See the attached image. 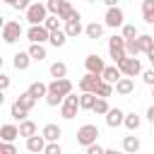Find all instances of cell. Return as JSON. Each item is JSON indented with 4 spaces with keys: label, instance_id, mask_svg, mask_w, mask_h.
Instances as JSON below:
<instances>
[{
    "label": "cell",
    "instance_id": "9",
    "mask_svg": "<svg viewBox=\"0 0 154 154\" xmlns=\"http://www.w3.org/2000/svg\"><path fill=\"white\" fill-rule=\"evenodd\" d=\"M84 67H87V72L101 75V72H103V67H106V63H103V58H99L96 53H89V55L84 58Z\"/></svg>",
    "mask_w": 154,
    "mask_h": 154
},
{
    "label": "cell",
    "instance_id": "1",
    "mask_svg": "<svg viewBox=\"0 0 154 154\" xmlns=\"http://www.w3.org/2000/svg\"><path fill=\"white\" fill-rule=\"evenodd\" d=\"M72 91V82L67 77H53V82L48 84V94H46V103L48 106H60L63 99Z\"/></svg>",
    "mask_w": 154,
    "mask_h": 154
},
{
    "label": "cell",
    "instance_id": "50",
    "mask_svg": "<svg viewBox=\"0 0 154 154\" xmlns=\"http://www.w3.org/2000/svg\"><path fill=\"white\" fill-rule=\"evenodd\" d=\"M149 58V63H152V67H154V55H147Z\"/></svg>",
    "mask_w": 154,
    "mask_h": 154
},
{
    "label": "cell",
    "instance_id": "29",
    "mask_svg": "<svg viewBox=\"0 0 154 154\" xmlns=\"http://www.w3.org/2000/svg\"><path fill=\"white\" fill-rule=\"evenodd\" d=\"M10 116H12L14 120H24V118L29 116V111H26V108H24V106L14 99V103H12V108H10Z\"/></svg>",
    "mask_w": 154,
    "mask_h": 154
},
{
    "label": "cell",
    "instance_id": "32",
    "mask_svg": "<svg viewBox=\"0 0 154 154\" xmlns=\"http://www.w3.org/2000/svg\"><path fill=\"white\" fill-rule=\"evenodd\" d=\"M17 101H19V103H22V106H24L26 111H31V108L36 106V99H34V96L29 94V89H26L24 94H19V96H17Z\"/></svg>",
    "mask_w": 154,
    "mask_h": 154
},
{
    "label": "cell",
    "instance_id": "53",
    "mask_svg": "<svg viewBox=\"0 0 154 154\" xmlns=\"http://www.w3.org/2000/svg\"><path fill=\"white\" fill-rule=\"evenodd\" d=\"M87 2H96V0H87Z\"/></svg>",
    "mask_w": 154,
    "mask_h": 154
},
{
    "label": "cell",
    "instance_id": "27",
    "mask_svg": "<svg viewBox=\"0 0 154 154\" xmlns=\"http://www.w3.org/2000/svg\"><path fill=\"white\" fill-rule=\"evenodd\" d=\"M29 55H31V60H46V48H43V43H31L29 46Z\"/></svg>",
    "mask_w": 154,
    "mask_h": 154
},
{
    "label": "cell",
    "instance_id": "51",
    "mask_svg": "<svg viewBox=\"0 0 154 154\" xmlns=\"http://www.w3.org/2000/svg\"><path fill=\"white\" fill-rule=\"evenodd\" d=\"M5 2H7V5H12V2H14V0H5Z\"/></svg>",
    "mask_w": 154,
    "mask_h": 154
},
{
    "label": "cell",
    "instance_id": "4",
    "mask_svg": "<svg viewBox=\"0 0 154 154\" xmlns=\"http://www.w3.org/2000/svg\"><path fill=\"white\" fill-rule=\"evenodd\" d=\"M96 137H99V128H96L94 123H84V125L77 130V144H82V147L96 142Z\"/></svg>",
    "mask_w": 154,
    "mask_h": 154
},
{
    "label": "cell",
    "instance_id": "42",
    "mask_svg": "<svg viewBox=\"0 0 154 154\" xmlns=\"http://www.w3.org/2000/svg\"><path fill=\"white\" fill-rule=\"evenodd\" d=\"M84 149H87V154H103V152H106V149H103L101 144H96V142H91V144H87Z\"/></svg>",
    "mask_w": 154,
    "mask_h": 154
},
{
    "label": "cell",
    "instance_id": "47",
    "mask_svg": "<svg viewBox=\"0 0 154 154\" xmlns=\"http://www.w3.org/2000/svg\"><path fill=\"white\" fill-rule=\"evenodd\" d=\"M101 2H106L108 7H113V5H118V0H101Z\"/></svg>",
    "mask_w": 154,
    "mask_h": 154
},
{
    "label": "cell",
    "instance_id": "54",
    "mask_svg": "<svg viewBox=\"0 0 154 154\" xmlns=\"http://www.w3.org/2000/svg\"><path fill=\"white\" fill-rule=\"evenodd\" d=\"M152 96H154V87H152Z\"/></svg>",
    "mask_w": 154,
    "mask_h": 154
},
{
    "label": "cell",
    "instance_id": "8",
    "mask_svg": "<svg viewBox=\"0 0 154 154\" xmlns=\"http://www.w3.org/2000/svg\"><path fill=\"white\" fill-rule=\"evenodd\" d=\"M125 24V14H123V10L118 7V5H113V7H108V12H106V26H123Z\"/></svg>",
    "mask_w": 154,
    "mask_h": 154
},
{
    "label": "cell",
    "instance_id": "39",
    "mask_svg": "<svg viewBox=\"0 0 154 154\" xmlns=\"http://www.w3.org/2000/svg\"><path fill=\"white\" fill-rule=\"evenodd\" d=\"M123 36H125V38H135V36H137L135 24H123Z\"/></svg>",
    "mask_w": 154,
    "mask_h": 154
},
{
    "label": "cell",
    "instance_id": "55",
    "mask_svg": "<svg viewBox=\"0 0 154 154\" xmlns=\"http://www.w3.org/2000/svg\"><path fill=\"white\" fill-rule=\"evenodd\" d=\"M152 24H154V19H152Z\"/></svg>",
    "mask_w": 154,
    "mask_h": 154
},
{
    "label": "cell",
    "instance_id": "15",
    "mask_svg": "<svg viewBox=\"0 0 154 154\" xmlns=\"http://www.w3.org/2000/svg\"><path fill=\"white\" fill-rule=\"evenodd\" d=\"M12 65H14V70H26V67L31 65V55H29V51H19V53H14Z\"/></svg>",
    "mask_w": 154,
    "mask_h": 154
},
{
    "label": "cell",
    "instance_id": "30",
    "mask_svg": "<svg viewBox=\"0 0 154 154\" xmlns=\"http://www.w3.org/2000/svg\"><path fill=\"white\" fill-rule=\"evenodd\" d=\"M108 101H106V96H96V101H94V106H91V111L94 113H99V116H106L108 113Z\"/></svg>",
    "mask_w": 154,
    "mask_h": 154
},
{
    "label": "cell",
    "instance_id": "10",
    "mask_svg": "<svg viewBox=\"0 0 154 154\" xmlns=\"http://www.w3.org/2000/svg\"><path fill=\"white\" fill-rule=\"evenodd\" d=\"M101 79H103L101 75L87 72V75L79 79V91H94V94H96V87H99V82H101Z\"/></svg>",
    "mask_w": 154,
    "mask_h": 154
},
{
    "label": "cell",
    "instance_id": "46",
    "mask_svg": "<svg viewBox=\"0 0 154 154\" xmlns=\"http://www.w3.org/2000/svg\"><path fill=\"white\" fill-rule=\"evenodd\" d=\"M147 118H149V123H154V106L147 108Z\"/></svg>",
    "mask_w": 154,
    "mask_h": 154
},
{
    "label": "cell",
    "instance_id": "33",
    "mask_svg": "<svg viewBox=\"0 0 154 154\" xmlns=\"http://www.w3.org/2000/svg\"><path fill=\"white\" fill-rule=\"evenodd\" d=\"M108 53H111V58H113V63H116V65H118V63H120V60L128 55L123 46H108Z\"/></svg>",
    "mask_w": 154,
    "mask_h": 154
},
{
    "label": "cell",
    "instance_id": "18",
    "mask_svg": "<svg viewBox=\"0 0 154 154\" xmlns=\"http://www.w3.org/2000/svg\"><path fill=\"white\" fill-rule=\"evenodd\" d=\"M65 41H67L65 29H53V31H51V36H48V43H51V46H55V48H63V46H65Z\"/></svg>",
    "mask_w": 154,
    "mask_h": 154
},
{
    "label": "cell",
    "instance_id": "7",
    "mask_svg": "<svg viewBox=\"0 0 154 154\" xmlns=\"http://www.w3.org/2000/svg\"><path fill=\"white\" fill-rule=\"evenodd\" d=\"M48 36H51V31H48L43 24H31V26L26 29V38H29L31 43H46Z\"/></svg>",
    "mask_w": 154,
    "mask_h": 154
},
{
    "label": "cell",
    "instance_id": "13",
    "mask_svg": "<svg viewBox=\"0 0 154 154\" xmlns=\"http://www.w3.org/2000/svg\"><path fill=\"white\" fill-rule=\"evenodd\" d=\"M123 120H125V113L120 108H108V113H106V125L108 128H120Z\"/></svg>",
    "mask_w": 154,
    "mask_h": 154
},
{
    "label": "cell",
    "instance_id": "34",
    "mask_svg": "<svg viewBox=\"0 0 154 154\" xmlns=\"http://www.w3.org/2000/svg\"><path fill=\"white\" fill-rule=\"evenodd\" d=\"M111 94H113V84H111V82H106V79H101V82H99V87H96V96H106V99H108Z\"/></svg>",
    "mask_w": 154,
    "mask_h": 154
},
{
    "label": "cell",
    "instance_id": "23",
    "mask_svg": "<svg viewBox=\"0 0 154 154\" xmlns=\"http://www.w3.org/2000/svg\"><path fill=\"white\" fill-rule=\"evenodd\" d=\"M19 135L26 140V137H31V135H36V123L34 120H29V118H24V120H19Z\"/></svg>",
    "mask_w": 154,
    "mask_h": 154
},
{
    "label": "cell",
    "instance_id": "17",
    "mask_svg": "<svg viewBox=\"0 0 154 154\" xmlns=\"http://www.w3.org/2000/svg\"><path fill=\"white\" fill-rule=\"evenodd\" d=\"M82 31H84V26H82V19H72V22H65V34H67V38H77Z\"/></svg>",
    "mask_w": 154,
    "mask_h": 154
},
{
    "label": "cell",
    "instance_id": "28",
    "mask_svg": "<svg viewBox=\"0 0 154 154\" xmlns=\"http://www.w3.org/2000/svg\"><path fill=\"white\" fill-rule=\"evenodd\" d=\"M94 101H96V94H94V91H82V96H79V108L91 111Z\"/></svg>",
    "mask_w": 154,
    "mask_h": 154
},
{
    "label": "cell",
    "instance_id": "41",
    "mask_svg": "<svg viewBox=\"0 0 154 154\" xmlns=\"http://www.w3.org/2000/svg\"><path fill=\"white\" fill-rule=\"evenodd\" d=\"M60 5H63V0H46V7H48V12H51V14H58Z\"/></svg>",
    "mask_w": 154,
    "mask_h": 154
},
{
    "label": "cell",
    "instance_id": "6",
    "mask_svg": "<svg viewBox=\"0 0 154 154\" xmlns=\"http://www.w3.org/2000/svg\"><path fill=\"white\" fill-rule=\"evenodd\" d=\"M0 34H2V41L5 43H14L22 36V24L19 22H5V26L0 29Z\"/></svg>",
    "mask_w": 154,
    "mask_h": 154
},
{
    "label": "cell",
    "instance_id": "37",
    "mask_svg": "<svg viewBox=\"0 0 154 154\" xmlns=\"http://www.w3.org/2000/svg\"><path fill=\"white\" fill-rule=\"evenodd\" d=\"M51 75H53V77H65V75H67V65L60 63V60L53 63V65H51Z\"/></svg>",
    "mask_w": 154,
    "mask_h": 154
},
{
    "label": "cell",
    "instance_id": "2",
    "mask_svg": "<svg viewBox=\"0 0 154 154\" xmlns=\"http://www.w3.org/2000/svg\"><path fill=\"white\" fill-rule=\"evenodd\" d=\"M77 111H79V96L70 91V94L63 99V103H60V116H63L65 120H72V118L77 116Z\"/></svg>",
    "mask_w": 154,
    "mask_h": 154
},
{
    "label": "cell",
    "instance_id": "21",
    "mask_svg": "<svg viewBox=\"0 0 154 154\" xmlns=\"http://www.w3.org/2000/svg\"><path fill=\"white\" fill-rule=\"evenodd\" d=\"M29 94L38 101V99H46V94H48V84H43V82H31L29 84Z\"/></svg>",
    "mask_w": 154,
    "mask_h": 154
},
{
    "label": "cell",
    "instance_id": "38",
    "mask_svg": "<svg viewBox=\"0 0 154 154\" xmlns=\"http://www.w3.org/2000/svg\"><path fill=\"white\" fill-rule=\"evenodd\" d=\"M17 152V147H14V142H7V140H0V154H14Z\"/></svg>",
    "mask_w": 154,
    "mask_h": 154
},
{
    "label": "cell",
    "instance_id": "16",
    "mask_svg": "<svg viewBox=\"0 0 154 154\" xmlns=\"http://www.w3.org/2000/svg\"><path fill=\"white\" fill-rule=\"evenodd\" d=\"M101 77H103L106 82L116 84V82L123 77V72H120V67H118V65H106V67H103V72H101Z\"/></svg>",
    "mask_w": 154,
    "mask_h": 154
},
{
    "label": "cell",
    "instance_id": "35",
    "mask_svg": "<svg viewBox=\"0 0 154 154\" xmlns=\"http://www.w3.org/2000/svg\"><path fill=\"white\" fill-rule=\"evenodd\" d=\"M43 26H46L48 31H53V29H60V17H58V14H48V17L43 19Z\"/></svg>",
    "mask_w": 154,
    "mask_h": 154
},
{
    "label": "cell",
    "instance_id": "48",
    "mask_svg": "<svg viewBox=\"0 0 154 154\" xmlns=\"http://www.w3.org/2000/svg\"><path fill=\"white\" fill-rule=\"evenodd\" d=\"M5 103V89H0V106Z\"/></svg>",
    "mask_w": 154,
    "mask_h": 154
},
{
    "label": "cell",
    "instance_id": "12",
    "mask_svg": "<svg viewBox=\"0 0 154 154\" xmlns=\"http://www.w3.org/2000/svg\"><path fill=\"white\" fill-rule=\"evenodd\" d=\"M58 17L63 19V22H72V19H82V14L67 2V0H63V5H60V10H58Z\"/></svg>",
    "mask_w": 154,
    "mask_h": 154
},
{
    "label": "cell",
    "instance_id": "26",
    "mask_svg": "<svg viewBox=\"0 0 154 154\" xmlns=\"http://www.w3.org/2000/svg\"><path fill=\"white\" fill-rule=\"evenodd\" d=\"M123 149L130 152V154L140 152V140H137L135 135H125V137H123Z\"/></svg>",
    "mask_w": 154,
    "mask_h": 154
},
{
    "label": "cell",
    "instance_id": "19",
    "mask_svg": "<svg viewBox=\"0 0 154 154\" xmlns=\"http://www.w3.org/2000/svg\"><path fill=\"white\" fill-rule=\"evenodd\" d=\"M19 137V128L17 125H12V123H7V125H2L0 128V140H7V142H14Z\"/></svg>",
    "mask_w": 154,
    "mask_h": 154
},
{
    "label": "cell",
    "instance_id": "22",
    "mask_svg": "<svg viewBox=\"0 0 154 154\" xmlns=\"http://www.w3.org/2000/svg\"><path fill=\"white\" fill-rule=\"evenodd\" d=\"M84 34H87V38L99 41V38H101V34H103V26H101L99 22H91V24H87V26H84Z\"/></svg>",
    "mask_w": 154,
    "mask_h": 154
},
{
    "label": "cell",
    "instance_id": "45",
    "mask_svg": "<svg viewBox=\"0 0 154 154\" xmlns=\"http://www.w3.org/2000/svg\"><path fill=\"white\" fill-rule=\"evenodd\" d=\"M7 87H10V77L0 70V89H7Z\"/></svg>",
    "mask_w": 154,
    "mask_h": 154
},
{
    "label": "cell",
    "instance_id": "36",
    "mask_svg": "<svg viewBox=\"0 0 154 154\" xmlns=\"http://www.w3.org/2000/svg\"><path fill=\"white\" fill-rule=\"evenodd\" d=\"M125 53H128V55H137V53H140L137 36H135V38H125Z\"/></svg>",
    "mask_w": 154,
    "mask_h": 154
},
{
    "label": "cell",
    "instance_id": "49",
    "mask_svg": "<svg viewBox=\"0 0 154 154\" xmlns=\"http://www.w3.org/2000/svg\"><path fill=\"white\" fill-rule=\"evenodd\" d=\"M2 26H5V17L0 14V29H2Z\"/></svg>",
    "mask_w": 154,
    "mask_h": 154
},
{
    "label": "cell",
    "instance_id": "40",
    "mask_svg": "<svg viewBox=\"0 0 154 154\" xmlns=\"http://www.w3.org/2000/svg\"><path fill=\"white\" fill-rule=\"evenodd\" d=\"M46 154H60L63 149H60V144H58V140L55 142H46V149H43Z\"/></svg>",
    "mask_w": 154,
    "mask_h": 154
},
{
    "label": "cell",
    "instance_id": "24",
    "mask_svg": "<svg viewBox=\"0 0 154 154\" xmlns=\"http://www.w3.org/2000/svg\"><path fill=\"white\" fill-rule=\"evenodd\" d=\"M137 43H140V53H149L154 48V36L149 34H137Z\"/></svg>",
    "mask_w": 154,
    "mask_h": 154
},
{
    "label": "cell",
    "instance_id": "3",
    "mask_svg": "<svg viewBox=\"0 0 154 154\" xmlns=\"http://www.w3.org/2000/svg\"><path fill=\"white\" fill-rule=\"evenodd\" d=\"M46 17H48L46 2H31V5L26 7V22H29V24H43Z\"/></svg>",
    "mask_w": 154,
    "mask_h": 154
},
{
    "label": "cell",
    "instance_id": "44",
    "mask_svg": "<svg viewBox=\"0 0 154 154\" xmlns=\"http://www.w3.org/2000/svg\"><path fill=\"white\" fill-rule=\"evenodd\" d=\"M142 79H144V84L154 87V67H152V70H147V72H142Z\"/></svg>",
    "mask_w": 154,
    "mask_h": 154
},
{
    "label": "cell",
    "instance_id": "25",
    "mask_svg": "<svg viewBox=\"0 0 154 154\" xmlns=\"http://www.w3.org/2000/svg\"><path fill=\"white\" fill-rule=\"evenodd\" d=\"M123 125H125L130 132H135V130L142 125V118H140L137 113H125V120H123Z\"/></svg>",
    "mask_w": 154,
    "mask_h": 154
},
{
    "label": "cell",
    "instance_id": "5",
    "mask_svg": "<svg viewBox=\"0 0 154 154\" xmlns=\"http://www.w3.org/2000/svg\"><path fill=\"white\" fill-rule=\"evenodd\" d=\"M118 67H120V72L128 75V77H135V75L142 72V63L137 60V55H125V58L118 63Z\"/></svg>",
    "mask_w": 154,
    "mask_h": 154
},
{
    "label": "cell",
    "instance_id": "31",
    "mask_svg": "<svg viewBox=\"0 0 154 154\" xmlns=\"http://www.w3.org/2000/svg\"><path fill=\"white\" fill-rule=\"evenodd\" d=\"M142 17L147 24H152L154 19V0H142Z\"/></svg>",
    "mask_w": 154,
    "mask_h": 154
},
{
    "label": "cell",
    "instance_id": "14",
    "mask_svg": "<svg viewBox=\"0 0 154 154\" xmlns=\"http://www.w3.org/2000/svg\"><path fill=\"white\" fill-rule=\"evenodd\" d=\"M46 137L43 135H31V137H26V149L29 152H43L46 149Z\"/></svg>",
    "mask_w": 154,
    "mask_h": 154
},
{
    "label": "cell",
    "instance_id": "52",
    "mask_svg": "<svg viewBox=\"0 0 154 154\" xmlns=\"http://www.w3.org/2000/svg\"><path fill=\"white\" fill-rule=\"evenodd\" d=\"M0 70H2V55H0Z\"/></svg>",
    "mask_w": 154,
    "mask_h": 154
},
{
    "label": "cell",
    "instance_id": "20",
    "mask_svg": "<svg viewBox=\"0 0 154 154\" xmlns=\"http://www.w3.org/2000/svg\"><path fill=\"white\" fill-rule=\"evenodd\" d=\"M48 142H55L60 135H63V130H60V125H55V123H46L43 125V132H41Z\"/></svg>",
    "mask_w": 154,
    "mask_h": 154
},
{
    "label": "cell",
    "instance_id": "43",
    "mask_svg": "<svg viewBox=\"0 0 154 154\" xmlns=\"http://www.w3.org/2000/svg\"><path fill=\"white\" fill-rule=\"evenodd\" d=\"M29 5H31L29 0H14V2H12V7H14V10H19V12H26V7H29Z\"/></svg>",
    "mask_w": 154,
    "mask_h": 154
},
{
    "label": "cell",
    "instance_id": "11",
    "mask_svg": "<svg viewBox=\"0 0 154 154\" xmlns=\"http://www.w3.org/2000/svg\"><path fill=\"white\" fill-rule=\"evenodd\" d=\"M113 89H116V94H120V96H130V94L135 91V79L128 77V75H123V77L113 84Z\"/></svg>",
    "mask_w": 154,
    "mask_h": 154
}]
</instances>
